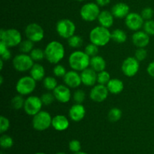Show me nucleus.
<instances>
[{"mask_svg":"<svg viewBox=\"0 0 154 154\" xmlns=\"http://www.w3.org/2000/svg\"><path fill=\"white\" fill-rule=\"evenodd\" d=\"M65 52V48L61 42L52 41L45 48V59L51 64L57 65L63 60Z\"/></svg>","mask_w":154,"mask_h":154,"instance_id":"1","label":"nucleus"},{"mask_svg":"<svg viewBox=\"0 0 154 154\" xmlns=\"http://www.w3.org/2000/svg\"><path fill=\"white\" fill-rule=\"evenodd\" d=\"M90 57L85 51H75L69 57V65L72 70L82 72L90 66Z\"/></svg>","mask_w":154,"mask_h":154,"instance_id":"2","label":"nucleus"},{"mask_svg":"<svg viewBox=\"0 0 154 154\" xmlns=\"http://www.w3.org/2000/svg\"><path fill=\"white\" fill-rule=\"evenodd\" d=\"M89 38L91 43L99 47H104L111 40V32L108 28L99 25L90 31Z\"/></svg>","mask_w":154,"mask_h":154,"instance_id":"3","label":"nucleus"},{"mask_svg":"<svg viewBox=\"0 0 154 154\" xmlns=\"http://www.w3.org/2000/svg\"><path fill=\"white\" fill-rule=\"evenodd\" d=\"M0 41L6 44L9 48L18 46L22 42V35L16 29L0 30Z\"/></svg>","mask_w":154,"mask_h":154,"instance_id":"4","label":"nucleus"},{"mask_svg":"<svg viewBox=\"0 0 154 154\" xmlns=\"http://www.w3.org/2000/svg\"><path fill=\"white\" fill-rule=\"evenodd\" d=\"M53 117L46 111H41L32 118V127L36 131H45L52 126Z\"/></svg>","mask_w":154,"mask_h":154,"instance_id":"5","label":"nucleus"},{"mask_svg":"<svg viewBox=\"0 0 154 154\" xmlns=\"http://www.w3.org/2000/svg\"><path fill=\"white\" fill-rule=\"evenodd\" d=\"M56 30L60 37L63 39H69L76 32L75 23L69 19H61L57 23Z\"/></svg>","mask_w":154,"mask_h":154,"instance_id":"6","label":"nucleus"},{"mask_svg":"<svg viewBox=\"0 0 154 154\" xmlns=\"http://www.w3.org/2000/svg\"><path fill=\"white\" fill-rule=\"evenodd\" d=\"M36 88V81L31 76H24L20 78L17 82L15 89L18 94L28 96L32 93Z\"/></svg>","mask_w":154,"mask_h":154,"instance_id":"7","label":"nucleus"},{"mask_svg":"<svg viewBox=\"0 0 154 154\" xmlns=\"http://www.w3.org/2000/svg\"><path fill=\"white\" fill-rule=\"evenodd\" d=\"M12 64L16 71L19 72H26L30 71L35 63L30 55L21 53L14 57Z\"/></svg>","mask_w":154,"mask_h":154,"instance_id":"8","label":"nucleus"},{"mask_svg":"<svg viewBox=\"0 0 154 154\" xmlns=\"http://www.w3.org/2000/svg\"><path fill=\"white\" fill-rule=\"evenodd\" d=\"M101 11L99 6L95 2L84 4L80 10V15L82 20L87 22H93L98 19Z\"/></svg>","mask_w":154,"mask_h":154,"instance_id":"9","label":"nucleus"},{"mask_svg":"<svg viewBox=\"0 0 154 154\" xmlns=\"http://www.w3.org/2000/svg\"><path fill=\"white\" fill-rule=\"evenodd\" d=\"M25 35L27 39L34 43L40 42L45 37V31L42 26L36 23H31L28 24L25 29Z\"/></svg>","mask_w":154,"mask_h":154,"instance_id":"10","label":"nucleus"},{"mask_svg":"<svg viewBox=\"0 0 154 154\" xmlns=\"http://www.w3.org/2000/svg\"><path fill=\"white\" fill-rule=\"evenodd\" d=\"M42 103L40 97L30 96L25 99L23 109L26 114L29 116H35L42 111Z\"/></svg>","mask_w":154,"mask_h":154,"instance_id":"11","label":"nucleus"},{"mask_svg":"<svg viewBox=\"0 0 154 154\" xmlns=\"http://www.w3.org/2000/svg\"><path fill=\"white\" fill-rule=\"evenodd\" d=\"M140 69L139 61L135 57H129L123 60L121 70L123 75L128 78H132L138 74Z\"/></svg>","mask_w":154,"mask_h":154,"instance_id":"12","label":"nucleus"},{"mask_svg":"<svg viewBox=\"0 0 154 154\" xmlns=\"http://www.w3.org/2000/svg\"><path fill=\"white\" fill-rule=\"evenodd\" d=\"M144 20L141 14L136 12H131L125 18V24L129 29L136 32L143 28Z\"/></svg>","mask_w":154,"mask_h":154,"instance_id":"13","label":"nucleus"},{"mask_svg":"<svg viewBox=\"0 0 154 154\" xmlns=\"http://www.w3.org/2000/svg\"><path fill=\"white\" fill-rule=\"evenodd\" d=\"M108 91L106 85H102V84H96L93 86L90 92V98L93 102L100 103L106 100L108 96Z\"/></svg>","mask_w":154,"mask_h":154,"instance_id":"14","label":"nucleus"},{"mask_svg":"<svg viewBox=\"0 0 154 154\" xmlns=\"http://www.w3.org/2000/svg\"><path fill=\"white\" fill-rule=\"evenodd\" d=\"M56 100L58 101L60 103H67L71 100L72 98V93L71 90L66 84H60L58 85L54 90H53Z\"/></svg>","mask_w":154,"mask_h":154,"instance_id":"15","label":"nucleus"},{"mask_svg":"<svg viewBox=\"0 0 154 154\" xmlns=\"http://www.w3.org/2000/svg\"><path fill=\"white\" fill-rule=\"evenodd\" d=\"M63 78V82L69 88H78L82 84L81 74L78 73V72L77 71L72 70V69L71 71H68Z\"/></svg>","mask_w":154,"mask_h":154,"instance_id":"16","label":"nucleus"},{"mask_svg":"<svg viewBox=\"0 0 154 154\" xmlns=\"http://www.w3.org/2000/svg\"><path fill=\"white\" fill-rule=\"evenodd\" d=\"M81 81L86 87H93L97 82V72L91 68H87L81 73Z\"/></svg>","mask_w":154,"mask_h":154,"instance_id":"17","label":"nucleus"},{"mask_svg":"<svg viewBox=\"0 0 154 154\" xmlns=\"http://www.w3.org/2000/svg\"><path fill=\"white\" fill-rule=\"evenodd\" d=\"M132 42L137 48H145V47H147L150 43V35L144 31L138 30L135 32V33L132 35Z\"/></svg>","mask_w":154,"mask_h":154,"instance_id":"18","label":"nucleus"},{"mask_svg":"<svg viewBox=\"0 0 154 154\" xmlns=\"http://www.w3.org/2000/svg\"><path fill=\"white\" fill-rule=\"evenodd\" d=\"M86 115V109L82 104L75 103L69 111V118L74 122H80Z\"/></svg>","mask_w":154,"mask_h":154,"instance_id":"19","label":"nucleus"},{"mask_svg":"<svg viewBox=\"0 0 154 154\" xmlns=\"http://www.w3.org/2000/svg\"><path fill=\"white\" fill-rule=\"evenodd\" d=\"M129 11H130V8L126 3L118 2L112 7L111 13L115 18L123 19V18H126V16L130 13Z\"/></svg>","mask_w":154,"mask_h":154,"instance_id":"20","label":"nucleus"},{"mask_svg":"<svg viewBox=\"0 0 154 154\" xmlns=\"http://www.w3.org/2000/svg\"><path fill=\"white\" fill-rule=\"evenodd\" d=\"M69 120L66 116L62 115V114H58L55 117H53L52 119V127L55 130L63 132V131L66 130L69 126Z\"/></svg>","mask_w":154,"mask_h":154,"instance_id":"21","label":"nucleus"},{"mask_svg":"<svg viewBox=\"0 0 154 154\" xmlns=\"http://www.w3.org/2000/svg\"><path fill=\"white\" fill-rule=\"evenodd\" d=\"M114 18L115 17L112 14L111 11L104 10L100 12L97 20L99 21V25L108 29L112 26L113 24H114Z\"/></svg>","mask_w":154,"mask_h":154,"instance_id":"22","label":"nucleus"},{"mask_svg":"<svg viewBox=\"0 0 154 154\" xmlns=\"http://www.w3.org/2000/svg\"><path fill=\"white\" fill-rule=\"evenodd\" d=\"M106 86L109 93L114 95L122 93L124 89V84L123 81L118 78H111Z\"/></svg>","mask_w":154,"mask_h":154,"instance_id":"23","label":"nucleus"},{"mask_svg":"<svg viewBox=\"0 0 154 154\" xmlns=\"http://www.w3.org/2000/svg\"><path fill=\"white\" fill-rule=\"evenodd\" d=\"M90 67L98 73V72L105 70V69H106V61L102 57L99 55H96L90 58Z\"/></svg>","mask_w":154,"mask_h":154,"instance_id":"24","label":"nucleus"},{"mask_svg":"<svg viewBox=\"0 0 154 154\" xmlns=\"http://www.w3.org/2000/svg\"><path fill=\"white\" fill-rule=\"evenodd\" d=\"M30 76L36 81H42L45 78V69L42 65L35 63L29 71Z\"/></svg>","mask_w":154,"mask_h":154,"instance_id":"25","label":"nucleus"},{"mask_svg":"<svg viewBox=\"0 0 154 154\" xmlns=\"http://www.w3.org/2000/svg\"><path fill=\"white\" fill-rule=\"evenodd\" d=\"M127 39V35L120 29H116L111 32V40L117 44H123L126 42Z\"/></svg>","mask_w":154,"mask_h":154,"instance_id":"26","label":"nucleus"},{"mask_svg":"<svg viewBox=\"0 0 154 154\" xmlns=\"http://www.w3.org/2000/svg\"><path fill=\"white\" fill-rule=\"evenodd\" d=\"M19 49L23 54H30V52L34 49V42L30 41L29 39L23 40L20 44Z\"/></svg>","mask_w":154,"mask_h":154,"instance_id":"27","label":"nucleus"},{"mask_svg":"<svg viewBox=\"0 0 154 154\" xmlns=\"http://www.w3.org/2000/svg\"><path fill=\"white\" fill-rule=\"evenodd\" d=\"M43 86L47 90L51 91V90H54L58 84H57V79L54 77L47 76L43 79Z\"/></svg>","mask_w":154,"mask_h":154,"instance_id":"28","label":"nucleus"},{"mask_svg":"<svg viewBox=\"0 0 154 154\" xmlns=\"http://www.w3.org/2000/svg\"><path fill=\"white\" fill-rule=\"evenodd\" d=\"M24 103H25V99H23V96L20 94L14 96L11 101V107L15 110H20L23 108Z\"/></svg>","mask_w":154,"mask_h":154,"instance_id":"29","label":"nucleus"},{"mask_svg":"<svg viewBox=\"0 0 154 154\" xmlns=\"http://www.w3.org/2000/svg\"><path fill=\"white\" fill-rule=\"evenodd\" d=\"M68 40V45H69V47L72 48H75V49H77V48H80L84 44V41H83V38L80 35H74L72 37L69 38Z\"/></svg>","mask_w":154,"mask_h":154,"instance_id":"30","label":"nucleus"},{"mask_svg":"<svg viewBox=\"0 0 154 154\" xmlns=\"http://www.w3.org/2000/svg\"><path fill=\"white\" fill-rule=\"evenodd\" d=\"M122 111L118 108H112L108 114V120L111 122L115 123V122L119 121L122 117Z\"/></svg>","mask_w":154,"mask_h":154,"instance_id":"31","label":"nucleus"},{"mask_svg":"<svg viewBox=\"0 0 154 154\" xmlns=\"http://www.w3.org/2000/svg\"><path fill=\"white\" fill-rule=\"evenodd\" d=\"M34 62H40L45 58V50L41 48H34L29 54Z\"/></svg>","mask_w":154,"mask_h":154,"instance_id":"32","label":"nucleus"},{"mask_svg":"<svg viewBox=\"0 0 154 154\" xmlns=\"http://www.w3.org/2000/svg\"><path fill=\"white\" fill-rule=\"evenodd\" d=\"M111 75L107 71L104 70L97 73V83L102 85H107L111 80Z\"/></svg>","mask_w":154,"mask_h":154,"instance_id":"33","label":"nucleus"},{"mask_svg":"<svg viewBox=\"0 0 154 154\" xmlns=\"http://www.w3.org/2000/svg\"><path fill=\"white\" fill-rule=\"evenodd\" d=\"M14 141L13 138L8 135H2L0 138V145L2 148L8 149L13 146Z\"/></svg>","mask_w":154,"mask_h":154,"instance_id":"34","label":"nucleus"},{"mask_svg":"<svg viewBox=\"0 0 154 154\" xmlns=\"http://www.w3.org/2000/svg\"><path fill=\"white\" fill-rule=\"evenodd\" d=\"M84 51L91 58V57L98 55V53H99V46H97V45H96L93 43H90L85 47Z\"/></svg>","mask_w":154,"mask_h":154,"instance_id":"35","label":"nucleus"},{"mask_svg":"<svg viewBox=\"0 0 154 154\" xmlns=\"http://www.w3.org/2000/svg\"><path fill=\"white\" fill-rule=\"evenodd\" d=\"M41 100H42V103L45 105H50L54 102L55 100V96H54V93H51L48 92V93H45L42 95L41 96Z\"/></svg>","mask_w":154,"mask_h":154,"instance_id":"36","label":"nucleus"},{"mask_svg":"<svg viewBox=\"0 0 154 154\" xmlns=\"http://www.w3.org/2000/svg\"><path fill=\"white\" fill-rule=\"evenodd\" d=\"M67 71L64 66L61 64H57L53 69V73L57 78H63L66 74Z\"/></svg>","mask_w":154,"mask_h":154,"instance_id":"37","label":"nucleus"},{"mask_svg":"<svg viewBox=\"0 0 154 154\" xmlns=\"http://www.w3.org/2000/svg\"><path fill=\"white\" fill-rule=\"evenodd\" d=\"M85 97L86 94L84 91L82 90H80V89L75 90L73 93V99L75 103L82 104L85 99Z\"/></svg>","mask_w":154,"mask_h":154,"instance_id":"38","label":"nucleus"},{"mask_svg":"<svg viewBox=\"0 0 154 154\" xmlns=\"http://www.w3.org/2000/svg\"><path fill=\"white\" fill-rule=\"evenodd\" d=\"M143 29H144V31L150 36L154 35V20H145L143 26Z\"/></svg>","mask_w":154,"mask_h":154,"instance_id":"39","label":"nucleus"},{"mask_svg":"<svg viewBox=\"0 0 154 154\" xmlns=\"http://www.w3.org/2000/svg\"><path fill=\"white\" fill-rule=\"evenodd\" d=\"M10 127V120L4 116L0 117V133L3 134L7 132Z\"/></svg>","mask_w":154,"mask_h":154,"instance_id":"40","label":"nucleus"},{"mask_svg":"<svg viewBox=\"0 0 154 154\" xmlns=\"http://www.w3.org/2000/svg\"><path fill=\"white\" fill-rule=\"evenodd\" d=\"M147 57V51L144 48H140L135 51V57L139 62L144 61Z\"/></svg>","mask_w":154,"mask_h":154,"instance_id":"41","label":"nucleus"},{"mask_svg":"<svg viewBox=\"0 0 154 154\" xmlns=\"http://www.w3.org/2000/svg\"><path fill=\"white\" fill-rule=\"evenodd\" d=\"M153 14L154 11L153 8L150 7H147L141 11V15L144 20H152L153 17Z\"/></svg>","mask_w":154,"mask_h":154,"instance_id":"42","label":"nucleus"},{"mask_svg":"<svg viewBox=\"0 0 154 154\" xmlns=\"http://www.w3.org/2000/svg\"><path fill=\"white\" fill-rule=\"evenodd\" d=\"M69 150L73 153H77V152L81 151V144L78 140H72L69 144Z\"/></svg>","mask_w":154,"mask_h":154,"instance_id":"43","label":"nucleus"},{"mask_svg":"<svg viewBox=\"0 0 154 154\" xmlns=\"http://www.w3.org/2000/svg\"><path fill=\"white\" fill-rule=\"evenodd\" d=\"M0 56H1L2 60H4V61H8V60H9L11 58V51L8 48V49L7 51H5L3 54H0Z\"/></svg>","mask_w":154,"mask_h":154,"instance_id":"44","label":"nucleus"},{"mask_svg":"<svg viewBox=\"0 0 154 154\" xmlns=\"http://www.w3.org/2000/svg\"><path fill=\"white\" fill-rule=\"evenodd\" d=\"M147 72L151 78H154V61L149 63L147 68Z\"/></svg>","mask_w":154,"mask_h":154,"instance_id":"45","label":"nucleus"},{"mask_svg":"<svg viewBox=\"0 0 154 154\" xmlns=\"http://www.w3.org/2000/svg\"><path fill=\"white\" fill-rule=\"evenodd\" d=\"M111 0H96V3L99 6V7H105L108 5Z\"/></svg>","mask_w":154,"mask_h":154,"instance_id":"46","label":"nucleus"},{"mask_svg":"<svg viewBox=\"0 0 154 154\" xmlns=\"http://www.w3.org/2000/svg\"><path fill=\"white\" fill-rule=\"evenodd\" d=\"M8 47L6 45V44L5 43L2 41H0V54H3L5 51H7L8 49Z\"/></svg>","mask_w":154,"mask_h":154,"instance_id":"47","label":"nucleus"},{"mask_svg":"<svg viewBox=\"0 0 154 154\" xmlns=\"http://www.w3.org/2000/svg\"><path fill=\"white\" fill-rule=\"evenodd\" d=\"M3 66H4V60L0 59V70H2Z\"/></svg>","mask_w":154,"mask_h":154,"instance_id":"48","label":"nucleus"},{"mask_svg":"<svg viewBox=\"0 0 154 154\" xmlns=\"http://www.w3.org/2000/svg\"><path fill=\"white\" fill-rule=\"evenodd\" d=\"M3 82H4V78H3L2 75H1V76H0V84L2 85Z\"/></svg>","mask_w":154,"mask_h":154,"instance_id":"49","label":"nucleus"},{"mask_svg":"<svg viewBox=\"0 0 154 154\" xmlns=\"http://www.w3.org/2000/svg\"><path fill=\"white\" fill-rule=\"evenodd\" d=\"M74 154H88L85 152H82V151H79V152H77V153H74Z\"/></svg>","mask_w":154,"mask_h":154,"instance_id":"50","label":"nucleus"},{"mask_svg":"<svg viewBox=\"0 0 154 154\" xmlns=\"http://www.w3.org/2000/svg\"><path fill=\"white\" fill-rule=\"evenodd\" d=\"M56 154H66L65 153H63V152H59V153H56Z\"/></svg>","mask_w":154,"mask_h":154,"instance_id":"51","label":"nucleus"},{"mask_svg":"<svg viewBox=\"0 0 154 154\" xmlns=\"http://www.w3.org/2000/svg\"><path fill=\"white\" fill-rule=\"evenodd\" d=\"M75 1H78V2H84V1H86V0H75Z\"/></svg>","mask_w":154,"mask_h":154,"instance_id":"52","label":"nucleus"},{"mask_svg":"<svg viewBox=\"0 0 154 154\" xmlns=\"http://www.w3.org/2000/svg\"><path fill=\"white\" fill-rule=\"evenodd\" d=\"M35 154H46V153H36Z\"/></svg>","mask_w":154,"mask_h":154,"instance_id":"53","label":"nucleus"},{"mask_svg":"<svg viewBox=\"0 0 154 154\" xmlns=\"http://www.w3.org/2000/svg\"><path fill=\"white\" fill-rule=\"evenodd\" d=\"M1 154H5V153H4L3 152H1Z\"/></svg>","mask_w":154,"mask_h":154,"instance_id":"54","label":"nucleus"}]
</instances>
